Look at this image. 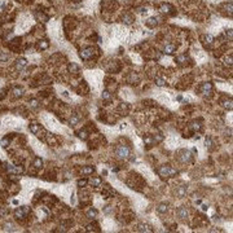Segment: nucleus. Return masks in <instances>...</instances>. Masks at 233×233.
<instances>
[{
	"label": "nucleus",
	"mask_w": 233,
	"mask_h": 233,
	"mask_svg": "<svg viewBox=\"0 0 233 233\" xmlns=\"http://www.w3.org/2000/svg\"><path fill=\"white\" fill-rule=\"evenodd\" d=\"M29 128H30V131H31L34 135H36L39 137V139H41V140L46 139L47 131L44 130L43 127H41V124H39V123H31L29 126Z\"/></svg>",
	"instance_id": "obj_1"
},
{
	"label": "nucleus",
	"mask_w": 233,
	"mask_h": 233,
	"mask_svg": "<svg viewBox=\"0 0 233 233\" xmlns=\"http://www.w3.org/2000/svg\"><path fill=\"white\" fill-rule=\"evenodd\" d=\"M158 174H159L161 178H170V176H174L176 174V170L168 165H165L158 168Z\"/></svg>",
	"instance_id": "obj_2"
},
{
	"label": "nucleus",
	"mask_w": 233,
	"mask_h": 233,
	"mask_svg": "<svg viewBox=\"0 0 233 233\" xmlns=\"http://www.w3.org/2000/svg\"><path fill=\"white\" fill-rule=\"evenodd\" d=\"M115 154L118 158H122V159H126L130 155V148L126 145H118L115 149Z\"/></svg>",
	"instance_id": "obj_3"
},
{
	"label": "nucleus",
	"mask_w": 233,
	"mask_h": 233,
	"mask_svg": "<svg viewBox=\"0 0 233 233\" xmlns=\"http://www.w3.org/2000/svg\"><path fill=\"white\" fill-rule=\"evenodd\" d=\"M30 213V208L27 206H23V207H18L16 208V211H14V218L18 220H22L25 219L26 216H27V214Z\"/></svg>",
	"instance_id": "obj_4"
},
{
	"label": "nucleus",
	"mask_w": 233,
	"mask_h": 233,
	"mask_svg": "<svg viewBox=\"0 0 233 233\" xmlns=\"http://www.w3.org/2000/svg\"><path fill=\"white\" fill-rule=\"evenodd\" d=\"M95 55H96V48L95 47H87V48L82 49V52H80V57L83 60H89Z\"/></svg>",
	"instance_id": "obj_5"
},
{
	"label": "nucleus",
	"mask_w": 233,
	"mask_h": 233,
	"mask_svg": "<svg viewBox=\"0 0 233 233\" xmlns=\"http://www.w3.org/2000/svg\"><path fill=\"white\" fill-rule=\"evenodd\" d=\"M101 7H102L104 11L113 12L116 7H118V4H116L114 0H102V1H101Z\"/></svg>",
	"instance_id": "obj_6"
},
{
	"label": "nucleus",
	"mask_w": 233,
	"mask_h": 233,
	"mask_svg": "<svg viewBox=\"0 0 233 233\" xmlns=\"http://www.w3.org/2000/svg\"><path fill=\"white\" fill-rule=\"evenodd\" d=\"M179 159H180V162H183V163H188V162L192 161V154H190L189 150L183 149V150L179 152Z\"/></svg>",
	"instance_id": "obj_7"
},
{
	"label": "nucleus",
	"mask_w": 233,
	"mask_h": 233,
	"mask_svg": "<svg viewBox=\"0 0 233 233\" xmlns=\"http://www.w3.org/2000/svg\"><path fill=\"white\" fill-rule=\"evenodd\" d=\"M201 41H202V44H204L206 48H210V47L214 44V36H213V35L205 34V35H202V36H201Z\"/></svg>",
	"instance_id": "obj_8"
},
{
	"label": "nucleus",
	"mask_w": 233,
	"mask_h": 233,
	"mask_svg": "<svg viewBox=\"0 0 233 233\" xmlns=\"http://www.w3.org/2000/svg\"><path fill=\"white\" fill-rule=\"evenodd\" d=\"M7 167V170L9 172H12V174H14V175H21L23 172V167L21 166V165H18V166H12V165H7L5 166Z\"/></svg>",
	"instance_id": "obj_9"
},
{
	"label": "nucleus",
	"mask_w": 233,
	"mask_h": 233,
	"mask_svg": "<svg viewBox=\"0 0 233 233\" xmlns=\"http://www.w3.org/2000/svg\"><path fill=\"white\" fill-rule=\"evenodd\" d=\"M46 142L48 144L49 146H57L58 145V141H57V139L55 137V135H52V133H48L47 132V135H46Z\"/></svg>",
	"instance_id": "obj_10"
},
{
	"label": "nucleus",
	"mask_w": 233,
	"mask_h": 233,
	"mask_svg": "<svg viewBox=\"0 0 233 233\" xmlns=\"http://www.w3.org/2000/svg\"><path fill=\"white\" fill-rule=\"evenodd\" d=\"M211 91H213V84H211L210 82L204 83V84L199 86V92H201L202 95H207V93H210Z\"/></svg>",
	"instance_id": "obj_11"
},
{
	"label": "nucleus",
	"mask_w": 233,
	"mask_h": 233,
	"mask_svg": "<svg viewBox=\"0 0 233 233\" xmlns=\"http://www.w3.org/2000/svg\"><path fill=\"white\" fill-rule=\"evenodd\" d=\"M9 48L12 51H14V52H18L20 48H21V39L20 38H16L14 40H12L11 44H9Z\"/></svg>",
	"instance_id": "obj_12"
},
{
	"label": "nucleus",
	"mask_w": 233,
	"mask_h": 233,
	"mask_svg": "<svg viewBox=\"0 0 233 233\" xmlns=\"http://www.w3.org/2000/svg\"><path fill=\"white\" fill-rule=\"evenodd\" d=\"M35 18H36V21H39V22H47V21L49 20V17L47 16L46 13H43V12H35Z\"/></svg>",
	"instance_id": "obj_13"
},
{
	"label": "nucleus",
	"mask_w": 233,
	"mask_h": 233,
	"mask_svg": "<svg viewBox=\"0 0 233 233\" xmlns=\"http://www.w3.org/2000/svg\"><path fill=\"white\" fill-rule=\"evenodd\" d=\"M176 214H178V216L180 218L181 220L187 219V218H188V210H187V207H184V206L179 207V208H178V211H176Z\"/></svg>",
	"instance_id": "obj_14"
},
{
	"label": "nucleus",
	"mask_w": 233,
	"mask_h": 233,
	"mask_svg": "<svg viewBox=\"0 0 233 233\" xmlns=\"http://www.w3.org/2000/svg\"><path fill=\"white\" fill-rule=\"evenodd\" d=\"M27 65V61H26V58H18L16 61V64H14V67H16V70L21 71L23 67Z\"/></svg>",
	"instance_id": "obj_15"
},
{
	"label": "nucleus",
	"mask_w": 233,
	"mask_h": 233,
	"mask_svg": "<svg viewBox=\"0 0 233 233\" xmlns=\"http://www.w3.org/2000/svg\"><path fill=\"white\" fill-rule=\"evenodd\" d=\"M88 91H89V88H88V86L86 82H82L79 84V87H78V93L79 95H87Z\"/></svg>",
	"instance_id": "obj_16"
},
{
	"label": "nucleus",
	"mask_w": 233,
	"mask_h": 233,
	"mask_svg": "<svg viewBox=\"0 0 233 233\" xmlns=\"http://www.w3.org/2000/svg\"><path fill=\"white\" fill-rule=\"evenodd\" d=\"M13 137H14V133H9L8 136L3 137V139H1V146H3V148H7V146L11 144V141H12Z\"/></svg>",
	"instance_id": "obj_17"
},
{
	"label": "nucleus",
	"mask_w": 233,
	"mask_h": 233,
	"mask_svg": "<svg viewBox=\"0 0 233 233\" xmlns=\"http://www.w3.org/2000/svg\"><path fill=\"white\" fill-rule=\"evenodd\" d=\"M113 194H114V190L110 188V185H105V187H104V190H102L104 198H109V197H112Z\"/></svg>",
	"instance_id": "obj_18"
},
{
	"label": "nucleus",
	"mask_w": 233,
	"mask_h": 233,
	"mask_svg": "<svg viewBox=\"0 0 233 233\" xmlns=\"http://www.w3.org/2000/svg\"><path fill=\"white\" fill-rule=\"evenodd\" d=\"M171 11H175V9H174V7H172L171 4H163V5H161V12H163V13H167V14H175V13H172Z\"/></svg>",
	"instance_id": "obj_19"
},
{
	"label": "nucleus",
	"mask_w": 233,
	"mask_h": 233,
	"mask_svg": "<svg viewBox=\"0 0 233 233\" xmlns=\"http://www.w3.org/2000/svg\"><path fill=\"white\" fill-rule=\"evenodd\" d=\"M67 70H69V73H71V74H76V73H79V66H78L75 62H70V64L67 65Z\"/></svg>",
	"instance_id": "obj_20"
},
{
	"label": "nucleus",
	"mask_w": 233,
	"mask_h": 233,
	"mask_svg": "<svg viewBox=\"0 0 233 233\" xmlns=\"http://www.w3.org/2000/svg\"><path fill=\"white\" fill-rule=\"evenodd\" d=\"M137 231H139V232H153V229H152V227L148 225V224L141 223V224L137 225Z\"/></svg>",
	"instance_id": "obj_21"
},
{
	"label": "nucleus",
	"mask_w": 233,
	"mask_h": 233,
	"mask_svg": "<svg viewBox=\"0 0 233 233\" xmlns=\"http://www.w3.org/2000/svg\"><path fill=\"white\" fill-rule=\"evenodd\" d=\"M163 51H165V53H167V55H172V53L176 52V46L175 44H166Z\"/></svg>",
	"instance_id": "obj_22"
},
{
	"label": "nucleus",
	"mask_w": 233,
	"mask_h": 233,
	"mask_svg": "<svg viewBox=\"0 0 233 233\" xmlns=\"http://www.w3.org/2000/svg\"><path fill=\"white\" fill-rule=\"evenodd\" d=\"M145 25L148 26V27H155V26L158 25V20L155 18V17H150V18H148L145 21Z\"/></svg>",
	"instance_id": "obj_23"
},
{
	"label": "nucleus",
	"mask_w": 233,
	"mask_h": 233,
	"mask_svg": "<svg viewBox=\"0 0 233 233\" xmlns=\"http://www.w3.org/2000/svg\"><path fill=\"white\" fill-rule=\"evenodd\" d=\"M122 20H123V22L126 23V25H131V23L135 21V18H133V16L131 13H126L123 17H122Z\"/></svg>",
	"instance_id": "obj_24"
},
{
	"label": "nucleus",
	"mask_w": 233,
	"mask_h": 233,
	"mask_svg": "<svg viewBox=\"0 0 233 233\" xmlns=\"http://www.w3.org/2000/svg\"><path fill=\"white\" fill-rule=\"evenodd\" d=\"M48 47H49V43L47 40H39L38 44H36V48L39 51H44V49L48 48Z\"/></svg>",
	"instance_id": "obj_25"
},
{
	"label": "nucleus",
	"mask_w": 233,
	"mask_h": 233,
	"mask_svg": "<svg viewBox=\"0 0 233 233\" xmlns=\"http://www.w3.org/2000/svg\"><path fill=\"white\" fill-rule=\"evenodd\" d=\"M222 106L224 107V109H227V110H232V107H233L232 98H225V100H223L222 101Z\"/></svg>",
	"instance_id": "obj_26"
},
{
	"label": "nucleus",
	"mask_w": 233,
	"mask_h": 233,
	"mask_svg": "<svg viewBox=\"0 0 233 233\" xmlns=\"http://www.w3.org/2000/svg\"><path fill=\"white\" fill-rule=\"evenodd\" d=\"M128 110H130V105L128 104H121L118 106V113H121V114H127Z\"/></svg>",
	"instance_id": "obj_27"
},
{
	"label": "nucleus",
	"mask_w": 233,
	"mask_h": 233,
	"mask_svg": "<svg viewBox=\"0 0 233 233\" xmlns=\"http://www.w3.org/2000/svg\"><path fill=\"white\" fill-rule=\"evenodd\" d=\"M12 93H13L14 97H21L23 93V89L18 87V86H16V87H13V89H12Z\"/></svg>",
	"instance_id": "obj_28"
},
{
	"label": "nucleus",
	"mask_w": 233,
	"mask_h": 233,
	"mask_svg": "<svg viewBox=\"0 0 233 233\" xmlns=\"http://www.w3.org/2000/svg\"><path fill=\"white\" fill-rule=\"evenodd\" d=\"M127 82H128V83H131V84H136V83L139 82V76H137L135 73H131V74H130V76L127 78Z\"/></svg>",
	"instance_id": "obj_29"
},
{
	"label": "nucleus",
	"mask_w": 233,
	"mask_h": 233,
	"mask_svg": "<svg viewBox=\"0 0 233 233\" xmlns=\"http://www.w3.org/2000/svg\"><path fill=\"white\" fill-rule=\"evenodd\" d=\"M185 193H187V187H179L178 189H176V196H178L179 198L184 197Z\"/></svg>",
	"instance_id": "obj_30"
},
{
	"label": "nucleus",
	"mask_w": 233,
	"mask_h": 233,
	"mask_svg": "<svg viewBox=\"0 0 233 233\" xmlns=\"http://www.w3.org/2000/svg\"><path fill=\"white\" fill-rule=\"evenodd\" d=\"M78 136H79V139H82V140H87L89 133H88V131L84 128V130H80L79 132H78Z\"/></svg>",
	"instance_id": "obj_31"
},
{
	"label": "nucleus",
	"mask_w": 233,
	"mask_h": 233,
	"mask_svg": "<svg viewBox=\"0 0 233 233\" xmlns=\"http://www.w3.org/2000/svg\"><path fill=\"white\" fill-rule=\"evenodd\" d=\"M98 232L100 229H98V224L97 223H92L89 224V225H87V232Z\"/></svg>",
	"instance_id": "obj_32"
},
{
	"label": "nucleus",
	"mask_w": 233,
	"mask_h": 233,
	"mask_svg": "<svg viewBox=\"0 0 233 233\" xmlns=\"http://www.w3.org/2000/svg\"><path fill=\"white\" fill-rule=\"evenodd\" d=\"M32 166L35 167V168H41L43 167V161H41V158H35L34 162H32Z\"/></svg>",
	"instance_id": "obj_33"
},
{
	"label": "nucleus",
	"mask_w": 233,
	"mask_h": 233,
	"mask_svg": "<svg viewBox=\"0 0 233 233\" xmlns=\"http://www.w3.org/2000/svg\"><path fill=\"white\" fill-rule=\"evenodd\" d=\"M96 216H97V210H96V208H91V210L87 211V218H89V219H95Z\"/></svg>",
	"instance_id": "obj_34"
},
{
	"label": "nucleus",
	"mask_w": 233,
	"mask_h": 233,
	"mask_svg": "<svg viewBox=\"0 0 233 233\" xmlns=\"http://www.w3.org/2000/svg\"><path fill=\"white\" fill-rule=\"evenodd\" d=\"M82 172H83V174H84V175L93 174V172H95V168H93V167H91V166H86V167H83Z\"/></svg>",
	"instance_id": "obj_35"
},
{
	"label": "nucleus",
	"mask_w": 233,
	"mask_h": 233,
	"mask_svg": "<svg viewBox=\"0 0 233 233\" xmlns=\"http://www.w3.org/2000/svg\"><path fill=\"white\" fill-rule=\"evenodd\" d=\"M101 183H102L101 178H93V179L91 180V185H92V187H95V188H96V187H100Z\"/></svg>",
	"instance_id": "obj_36"
},
{
	"label": "nucleus",
	"mask_w": 233,
	"mask_h": 233,
	"mask_svg": "<svg viewBox=\"0 0 233 233\" xmlns=\"http://www.w3.org/2000/svg\"><path fill=\"white\" fill-rule=\"evenodd\" d=\"M175 60H176V62H179V64H185L187 60H188V56L187 55H179Z\"/></svg>",
	"instance_id": "obj_37"
},
{
	"label": "nucleus",
	"mask_w": 233,
	"mask_h": 233,
	"mask_svg": "<svg viewBox=\"0 0 233 233\" xmlns=\"http://www.w3.org/2000/svg\"><path fill=\"white\" fill-rule=\"evenodd\" d=\"M154 82H155V84H157L158 87H165V86L167 84L166 80H165V79H162V78H155Z\"/></svg>",
	"instance_id": "obj_38"
},
{
	"label": "nucleus",
	"mask_w": 233,
	"mask_h": 233,
	"mask_svg": "<svg viewBox=\"0 0 233 233\" xmlns=\"http://www.w3.org/2000/svg\"><path fill=\"white\" fill-rule=\"evenodd\" d=\"M167 208H168V206H167L166 204H161V205L157 207V211H158L159 214H165L166 211H167Z\"/></svg>",
	"instance_id": "obj_39"
},
{
	"label": "nucleus",
	"mask_w": 233,
	"mask_h": 233,
	"mask_svg": "<svg viewBox=\"0 0 233 233\" xmlns=\"http://www.w3.org/2000/svg\"><path fill=\"white\" fill-rule=\"evenodd\" d=\"M232 61H233V56H232V55L227 56V57L224 58V65H225V66H229V67H231V66H232Z\"/></svg>",
	"instance_id": "obj_40"
},
{
	"label": "nucleus",
	"mask_w": 233,
	"mask_h": 233,
	"mask_svg": "<svg viewBox=\"0 0 233 233\" xmlns=\"http://www.w3.org/2000/svg\"><path fill=\"white\" fill-rule=\"evenodd\" d=\"M78 122H79V116H78L76 114H73V116H71L70 121H69V123H70L71 126H75Z\"/></svg>",
	"instance_id": "obj_41"
},
{
	"label": "nucleus",
	"mask_w": 233,
	"mask_h": 233,
	"mask_svg": "<svg viewBox=\"0 0 233 233\" xmlns=\"http://www.w3.org/2000/svg\"><path fill=\"white\" fill-rule=\"evenodd\" d=\"M205 144H206V148L208 149V150H211V149H213V139H211V137H207V139H206V141H205Z\"/></svg>",
	"instance_id": "obj_42"
},
{
	"label": "nucleus",
	"mask_w": 233,
	"mask_h": 233,
	"mask_svg": "<svg viewBox=\"0 0 233 233\" xmlns=\"http://www.w3.org/2000/svg\"><path fill=\"white\" fill-rule=\"evenodd\" d=\"M87 184H88L87 179H80V180H78V187L79 188H84Z\"/></svg>",
	"instance_id": "obj_43"
},
{
	"label": "nucleus",
	"mask_w": 233,
	"mask_h": 233,
	"mask_svg": "<svg viewBox=\"0 0 233 233\" xmlns=\"http://www.w3.org/2000/svg\"><path fill=\"white\" fill-rule=\"evenodd\" d=\"M190 127H192V130L193 131H199V130H201V124H199V123H197V122H193V123H192V126H190Z\"/></svg>",
	"instance_id": "obj_44"
},
{
	"label": "nucleus",
	"mask_w": 233,
	"mask_h": 233,
	"mask_svg": "<svg viewBox=\"0 0 233 233\" xmlns=\"http://www.w3.org/2000/svg\"><path fill=\"white\" fill-rule=\"evenodd\" d=\"M102 98L104 100H112V93H110L109 91H105L102 93Z\"/></svg>",
	"instance_id": "obj_45"
},
{
	"label": "nucleus",
	"mask_w": 233,
	"mask_h": 233,
	"mask_svg": "<svg viewBox=\"0 0 233 233\" xmlns=\"http://www.w3.org/2000/svg\"><path fill=\"white\" fill-rule=\"evenodd\" d=\"M144 140H145V144H148L149 146H150L154 142V139H152V136H146Z\"/></svg>",
	"instance_id": "obj_46"
},
{
	"label": "nucleus",
	"mask_w": 233,
	"mask_h": 233,
	"mask_svg": "<svg viewBox=\"0 0 233 233\" xmlns=\"http://www.w3.org/2000/svg\"><path fill=\"white\" fill-rule=\"evenodd\" d=\"M8 58H9L8 53H1V55H0V61H7Z\"/></svg>",
	"instance_id": "obj_47"
},
{
	"label": "nucleus",
	"mask_w": 233,
	"mask_h": 233,
	"mask_svg": "<svg viewBox=\"0 0 233 233\" xmlns=\"http://www.w3.org/2000/svg\"><path fill=\"white\" fill-rule=\"evenodd\" d=\"M225 34H227V36L229 38V41H231V40H232V30H231V29H229V30H227V31H225Z\"/></svg>",
	"instance_id": "obj_48"
},
{
	"label": "nucleus",
	"mask_w": 233,
	"mask_h": 233,
	"mask_svg": "<svg viewBox=\"0 0 233 233\" xmlns=\"http://www.w3.org/2000/svg\"><path fill=\"white\" fill-rule=\"evenodd\" d=\"M30 105H31L32 107H36L38 106V101L36 100H31V101H30Z\"/></svg>",
	"instance_id": "obj_49"
},
{
	"label": "nucleus",
	"mask_w": 233,
	"mask_h": 233,
	"mask_svg": "<svg viewBox=\"0 0 233 233\" xmlns=\"http://www.w3.org/2000/svg\"><path fill=\"white\" fill-rule=\"evenodd\" d=\"M5 97V89H3L1 92H0V100H1V98H4Z\"/></svg>",
	"instance_id": "obj_50"
},
{
	"label": "nucleus",
	"mask_w": 233,
	"mask_h": 233,
	"mask_svg": "<svg viewBox=\"0 0 233 233\" xmlns=\"http://www.w3.org/2000/svg\"><path fill=\"white\" fill-rule=\"evenodd\" d=\"M202 210H204V211L208 210V206H207V205H202Z\"/></svg>",
	"instance_id": "obj_51"
}]
</instances>
